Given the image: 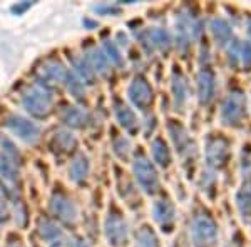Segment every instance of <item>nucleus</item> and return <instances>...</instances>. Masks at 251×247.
I'll list each match as a JSON object with an SVG mask.
<instances>
[{
    "label": "nucleus",
    "mask_w": 251,
    "mask_h": 247,
    "mask_svg": "<svg viewBox=\"0 0 251 247\" xmlns=\"http://www.w3.org/2000/svg\"><path fill=\"white\" fill-rule=\"evenodd\" d=\"M248 119V102L246 94L240 89H233L223 99L220 109V120L225 127L240 129L246 124Z\"/></svg>",
    "instance_id": "nucleus-1"
},
{
    "label": "nucleus",
    "mask_w": 251,
    "mask_h": 247,
    "mask_svg": "<svg viewBox=\"0 0 251 247\" xmlns=\"http://www.w3.org/2000/svg\"><path fill=\"white\" fill-rule=\"evenodd\" d=\"M220 229L209 214H198L191 222V239L194 247H216Z\"/></svg>",
    "instance_id": "nucleus-2"
},
{
    "label": "nucleus",
    "mask_w": 251,
    "mask_h": 247,
    "mask_svg": "<svg viewBox=\"0 0 251 247\" xmlns=\"http://www.w3.org/2000/svg\"><path fill=\"white\" fill-rule=\"evenodd\" d=\"M204 157L209 169H213V171L223 169L231 159V140L221 134L208 135L204 144Z\"/></svg>",
    "instance_id": "nucleus-3"
},
{
    "label": "nucleus",
    "mask_w": 251,
    "mask_h": 247,
    "mask_svg": "<svg viewBox=\"0 0 251 247\" xmlns=\"http://www.w3.org/2000/svg\"><path fill=\"white\" fill-rule=\"evenodd\" d=\"M174 27H176V45L181 52L188 50L191 47L193 40L200 35L201 22L189 10H179L174 19Z\"/></svg>",
    "instance_id": "nucleus-4"
},
{
    "label": "nucleus",
    "mask_w": 251,
    "mask_h": 247,
    "mask_svg": "<svg viewBox=\"0 0 251 247\" xmlns=\"http://www.w3.org/2000/svg\"><path fill=\"white\" fill-rule=\"evenodd\" d=\"M52 94L40 86H32L24 92V109L34 117H47L52 111Z\"/></svg>",
    "instance_id": "nucleus-5"
},
{
    "label": "nucleus",
    "mask_w": 251,
    "mask_h": 247,
    "mask_svg": "<svg viewBox=\"0 0 251 247\" xmlns=\"http://www.w3.org/2000/svg\"><path fill=\"white\" fill-rule=\"evenodd\" d=\"M132 172H134L136 182L146 194L152 196V194L159 192L161 189L159 174H157L154 164L149 159H146L144 156L136 157V160L132 162Z\"/></svg>",
    "instance_id": "nucleus-6"
},
{
    "label": "nucleus",
    "mask_w": 251,
    "mask_h": 247,
    "mask_svg": "<svg viewBox=\"0 0 251 247\" xmlns=\"http://www.w3.org/2000/svg\"><path fill=\"white\" fill-rule=\"evenodd\" d=\"M226 48L228 54V64L229 67L236 68V70H251V42L250 40H240L234 37Z\"/></svg>",
    "instance_id": "nucleus-7"
},
{
    "label": "nucleus",
    "mask_w": 251,
    "mask_h": 247,
    "mask_svg": "<svg viewBox=\"0 0 251 247\" xmlns=\"http://www.w3.org/2000/svg\"><path fill=\"white\" fill-rule=\"evenodd\" d=\"M127 95H129V100H131L139 111H148L152 105V100H154L152 89L143 75H137L132 79L131 86L127 89Z\"/></svg>",
    "instance_id": "nucleus-8"
},
{
    "label": "nucleus",
    "mask_w": 251,
    "mask_h": 247,
    "mask_svg": "<svg viewBox=\"0 0 251 247\" xmlns=\"http://www.w3.org/2000/svg\"><path fill=\"white\" fill-rule=\"evenodd\" d=\"M196 87H198V100L201 105H208L216 95L218 90V77L213 68L208 66L201 67L196 77Z\"/></svg>",
    "instance_id": "nucleus-9"
},
{
    "label": "nucleus",
    "mask_w": 251,
    "mask_h": 247,
    "mask_svg": "<svg viewBox=\"0 0 251 247\" xmlns=\"http://www.w3.org/2000/svg\"><path fill=\"white\" fill-rule=\"evenodd\" d=\"M141 45L144 47V50L148 54H152L154 50H159L166 54L171 48V35L168 30L164 29H148L139 34Z\"/></svg>",
    "instance_id": "nucleus-10"
},
{
    "label": "nucleus",
    "mask_w": 251,
    "mask_h": 247,
    "mask_svg": "<svg viewBox=\"0 0 251 247\" xmlns=\"http://www.w3.org/2000/svg\"><path fill=\"white\" fill-rule=\"evenodd\" d=\"M104 232L112 247H123L127 242V222L117 212H109L104 224Z\"/></svg>",
    "instance_id": "nucleus-11"
},
{
    "label": "nucleus",
    "mask_w": 251,
    "mask_h": 247,
    "mask_svg": "<svg viewBox=\"0 0 251 247\" xmlns=\"http://www.w3.org/2000/svg\"><path fill=\"white\" fill-rule=\"evenodd\" d=\"M152 219L166 234L173 232L176 225V205L169 199H159L152 204Z\"/></svg>",
    "instance_id": "nucleus-12"
},
{
    "label": "nucleus",
    "mask_w": 251,
    "mask_h": 247,
    "mask_svg": "<svg viewBox=\"0 0 251 247\" xmlns=\"http://www.w3.org/2000/svg\"><path fill=\"white\" fill-rule=\"evenodd\" d=\"M7 127L10 129L19 139H22L27 144H35L39 140L40 129L29 119H24L20 115H9L5 120Z\"/></svg>",
    "instance_id": "nucleus-13"
},
{
    "label": "nucleus",
    "mask_w": 251,
    "mask_h": 247,
    "mask_svg": "<svg viewBox=\"0 0 251 247\" xmlns=\"http://www.w3.org/2000/svg\"><path fill=\"white\" fill-rule=\"evenodd\" d=\"M50 210L57 216L60 221L67 224H74L77 219V207L75 204L64 194H54L50 199Z\"/></svg>",
    "instance_id": "nucleus-14"
},
{
    "label": "nucleus",
    "mask_w": 251,
    "mask_h": 247,
    "mask_svg": "<svg viewBox=\"0 0 251 247\" xmlns=\"http://www.w3.org/2000/svg\"><path fill=\"white\" fill-rule=\"evenodd\" d=\"M234 205L241 221L251 225V179H243L240 189L234 194Z\"/></svg>",
    "instance_id": "nucleus-15"
},
{
    "label": "nucleus",
    "mask_w": 251,
    "mask_h": 247,
    "mask_svg": "<svg viewBox=\"0 0 251 247\" xmlns=\"http://www.w3.org/2000/svg\"><path fill=\"white\" fill-rule=\"evenodd\" d=\"M39 77L40 80H44L46 84L50 86H59V84L66 82L67 70L62 66V62L59 60H47L46 64H42V67L39 68Z\"/></svg>",
    "instance_id": "nucleus-16"
},
{
    "label": "nucleus",
    "mask_w": 251,
    "mask_h": 247,
    "mask_svg": "<svg viewBox=\"0 0 251 247\" xmlns=\"http://www.w3.org/2000/svg\"><path fill=\"white\" fill-rule=\"evenodd\" d=\"M168 132L171 135V140L176 147V151L184 156V154L191 152L193 151V142H191V137L188 135V131L176 120H169L168 122Z\"/></svg>",
    "instance_id": "nucleus-17"
},
{
    "label": "nucleus",
    "mask_w": 251,
    "mask_h": 247,
    "mask_svg": "<svg viewBox=\"0 0 251 247\" xmlns=\"http://www.w3.org/2000/svg\"><path fill=\"white\" fill-rule=\"evenodd\" d=\"M171 90L176 109H183L189 99V84L181 70H174L171 77Z\"/></svg>",
    "instance_id": "nucleus-18"
},
{
    "label": "nucleus",
    "mask_w": 251,
    "mask_h": 247,
    "mask_svg": "<svg viewBox=\"0 0 251 247\" xmlns=\"http://www.w3.org/2000/svg\"><path fill=\"white\" fill-rule=\"evenodd\" d=\"M209 30H211L214 42H216L220 47H226L234 39L233 27L229 25L228 20H225L221 17H216V19L211 20V23H209Z\"/></svg>",
    "instance_id": "nucleus-19"
},
{
    "label": "nucleus",
    "mask_w": 251,
    "mask_h": 247,
    "mask_svg": "<svg viewBox=\"0 0 251 247\" xmlns=\"http://www.w3.org/2000/svg\"><path fill=\"white\" fill-rule=\"evenodd\" d=\"M116 117H117V122H119L123 127L126 129L127 132L134 134L137 131V127H139V124H137V117L134 114V111H132L131 107H127L126 104L119 102V100H116Z\"/></svg>",
    "instance_id": "nucleus-20"
},
{
    "label": "nucleus",
    "mask_w": 251,
    "mask_h": 247,
    "mask_svg": "<svg viewBox=\"0 0 251 247\" xmlns=\"http://www.w3.org/2000/svg\"><path fill=\"white\" fill-rule=\"evenodd\" d=\"M62 120L67 125H71V127L82 129L91 122V115H89V112H86L84 109L67 107V109H64V112H62Z\"/></svg>",
    "instance_id": "nucleus-21"
},
{
    "label": "nucleus",
    "mask_w": 251,
    "mask_h": 247,
    "mask_svg": "<svg viewBox=\"0 0 251 247\" xmlns=\"http://www.w3.org/2000/svg\"><path fill=\"white\" fill-rule=\"evenodd\" d=\"M151 156H152V160L156 162L159 167H164L168 169L173 162V157H171V151H169L168 144L164 142L163 139H154L151 144Z\"/></svg>",
    "instance_id": "nucleus-22"
},
{
    "label": "nucleus",
    "mask_w": 251,
    "mask_h": 247,
    "mask_svg": "<svg viewBox=\"0 0 251 247\" xmlns=\"http://www.w3.org/2000/svg\"><path fill=\"white\" fill-rule=\"evenodd\" d=\"M86 62L89 64V67H91L92 70L97 72V74L106 75L109 72V60L106 55L100 50H97V48H89L86 54Z\"/></svg>",
    "instance_id": "nucleus-23"
},
{
    "label": "nucleus",
    "mask_w": 251,
    "mask_h": 247,
    "mask_svg": "<svg viewBox=\"0 0 251 247\" xmlns=\"http://www.w3.org/2000/svg\"><path fill=\"white\" fill-rule=\"evenodd\" d=\"M134 247H161L159 237L156 236L152 227H149V225H141L136 232Z\"/></svg>",
    "instance_id": "nucleus-24"
},
{
    "label": "nucleus",
    "mask_w": 251,
    "mask_h": 247,
    "mask_svg": "<svg viewBox=\"0 0 251 247\" xmlns=\"http://www.w3.org/2000/svg\"><path fill=\"white\" fill-rule=\"evenodd\" d=\"M89 174V160L86 156H77L71 164L69 176L74 182H84Z\"/></svg>",
    "instance_id": "nucleus-25"
},
{
    "label": "nucleus",
    "mask_w": 251,
    "mask_h": 247,
    "mask_svg": "<svg viewBox=\"0 0 251 247\" xmlns=\"http://www.w3.org/2000/svg\"><path fill=\"white\" fill-rule=\"evenodd\" d=\"M39 230H40V236H42L44 241L50 242V244H55V242H60L64 239V234L54 222L50 221H40V225H39Z\"/></svg>",
    "instance_id": "nucleus-26"
},
{
    "label": "nucleus",
    "mask_w": 251,
    "mask_h": 247,
    "mask_svg": "<svg viewBox=\"0 0 251 247\" xmlns=\"http://www.w3.org/2000/svg\"><path fill=\"white\" fill-rule=\"evenodd\" d=\"M72 64H74L75 72L79 74V79L82 80V82L94 84V80H96V72L92 70L91 67H89V64L86 62V60L75 57L74 60H72Z\"/></svg>",
    "instance_id": "nucleus-27"
},
{
    "label": "nucleus",
    "mask_w": 251,
    "mask_h": 247,
    "mask_svg": "<svg viewBox=\"0 0 251 247\" xmlns=\"http://www.w3.org/2000/svg\"><path fill=\"white\" fill-rule=\"evenodd\" d=\"M0 147H2V154L7 159V162H12L14 165L20 164V154H19L17 149H15V145L10 139H7V137H0Z\"/></svg>",
    "instance_id": "nucleus-28"
},
{
    "label": "nucleus",
    "mask_w": 251,
    "mask_h": 247,
    "mask_svg": "<svg viewBox=\"0 0 251 247\" xmlns=\"http://www.w3.org/2000/svg\"><path fill=\"white\" fill-rule=\"evenodd\" d=\"M66 84H67L69 92H71V94L74 95L75 99H79V100L84 99V95H86V87H84V82L79 79V77H75L74 74L67 72Z\"/></svg>",
    "instance_id": "nucleus-29"
},
{
    "label": "nucleus",
    "mask_w": 251,
    "mask_h": 247,
    "mask_svg": "<svg viewBox=\"0 0 251 247\" xmlns=\"http://www.w3.org/2000/svg\"><path fill=\"white\" fill-rule=\"evenodd\" d=\"M55 144H57V147L60 151L64 152H69L72 151V149L75 147V144H77V140H75V137L72 135L71 132H57L55 134Z\"/></svg>",
    "instance_id": "nucleus-30"
},
{
    "label": "nucleus",
    "mask_w": 251,
    "mask_h": 247,
    "mask_svg": "<svg viewBox=\"0 0 251 247\" xmlns=\"http://www.w3.org/2000/svg\"><path fill=\"white\" fill-rule=\"evenodd\" d=\"M104 50H106V57L107 60H111L112 64H116V66H123V55H121L119 48H117V45L112 40H106L104 42Z\"/></svg>",
    "instance_id": "nucleus-31"
},
{
    "label": "nucleus",
    "mask_w": 251,
    "mask_h": 247,
    "mask_svg": "<svg viewBox=\"0 0 251 247\" xmlns=\"http://www.w3.org/2000/svg\"><path fill=\"white\" fill-rule=\"evenodd\" d=\"M114 152L119 159L127 160L129 152H131V144H129V140L126 137H117L114 140Z\"/></svg>",
    "instance_id": "nucleus-32"
},
{
    "label": "nucleus",
    "mask_w": 251,
    "mask_h": 247,
    "mask_svg": "<svg viewBox=\"0 0 251 247\" xmlns=\"http://www.w3.org/2000/svg\"><path fill=\"white\" fill-rule=\"evenodd\" d=\"M97 12H106V14H117L119 9L117 7H96Z\"/></svg>",
    "instance_id": "nucleus-33"
},
{
    "label": "nucleus",
    "mask_w": 251,
    "mask_h": 247,
    "mask_svg": "<svg viewBox=\"0 0 251 247\" xmlns=\"http://www.w3.org/2000/svg\"><path fill=\"white\" fill-rule=\"evenodd\" d=\"M30 7V2H27V3H22V5H14L12 7V10L15 12V14H22L24 10H27Z\"/></svg>",
    "instance_id": "nucleus-34"
},
{
    "label": "nucleus",
    "mask_w": 251,
    "mask_h": 247,
    "mask_svg": "<svg viewBox=\"0 0 251 247\" xmlns=\"http://www.w3.org/2000/svg\"><path fill=\"white\" fill-rule=\"evenodd\" d=\"M228 247H243V241L241 239H238V236H234L233 241H229Z\"/></svg>",
    "instance_id": "nucleus-35"
},
{
    "label": "nucleus",
    "mask_w": 251,
    "mask_h": 247,
    "mask_svg": "<svg viewBox=\"0 0 251 247\" xmlns=\"http://www.w3.org/2000/svg\"><path fill=\"white\" fill-rule=\"evenodd\" d=\"M3 217H5V204H3L2 197H0V221H3Z\"/></svg>",
    "instance_id": "nucleus-36"
},
{
    "label": "nucleus",
    "mask_w": 251,
    "mask_h": 247,
    "mask_svg": "<svg viewBox=\"0 0 251 247\" xmlns=\"http://www.w3.org/2000/svg\"><path fill=\"white\" fill-rule=\"evenodd\" d=\"M5 247H24V246L17 241V242H10V244H7Z\"/></svg>",
    "instance_id": "nucleus-37"
},
{
    "label": "nucleus",
    "mask_w": 251,
    "mask_h": 247,
    "mask_svg": "<svg viewBox=\"0 0 251 247\" xmlns=\"http://www.w3.org/2000/svg\"><path fill=\"white\" fill-rule=\"evenodd\" d=\"M75 247H89L87 242H84V241H79L77 244H75Z\"/></svg>",
    "instance_id": "nucleus-38"
},
{
    "label": "nucleus",
    "mask_w": 251,
    "mask_h": 247,
    "mask_svg": "<svg viewBox=\"0 0 251 247\" xmlns=\"http://www.w3.org/2000/svg\"><path fill=\"white\" fill-rule=\"evenodd\" d=\"M250 109H251V95H250Z\"/></svg>",
    "instance_id": "nucleus-39"
}]
</instances>
